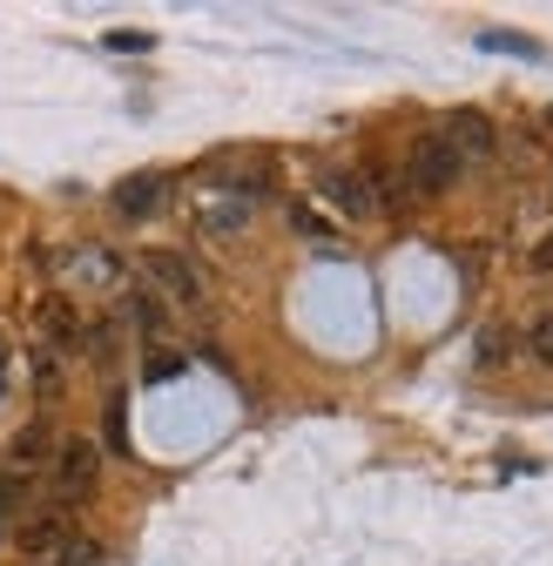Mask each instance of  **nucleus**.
Returning a JSON list of instances; mask_svg holds the SVG:
<instances>
[{"label":"nucleus","mask_w":553,"mask_h":566,"mask_svg":"<svg viewBox=\"0 0 553 566\" xmlns=\"http://www.w3.org/2000/svg\"><path fill=\"white\" fill-rule=\"evenodd\" d=\"M135 276H143V291L163 304V311H202L210 304V291H202V270L176 250H143V263H135Z\"/></svg>","instance_id":"obj_1"},{"label":"nucleus","mask_w":553,"mask_h":566,"mask_svg":"<svg viewBox=\"0 0 553 566\" xmlns=\"http://www.w3.org/2000/svg\"><path fill=\"white\" fill-rule=\"evenodd\" d=\"M48 459H54V492H61V513H67V506H82L88 492H95V479H102V446H95L88 432H67Z\"/></svg>","instance_id":"obj_2"},{"label":"nucleus","mask_w":553,"mask_h":566,"mask_svg":"<svg viewBox=\"0 0 553 566\" xmlns=\"http://www.w3.org/2000/svg\"><path fill=\"white\" fill-rule=\"evenodd\" d=\"M459 176H466V163L446 149L439 135H419V142H411V156H405V189H419V196H446Z\"/></svg>","instance_id":"obj_3"},{"label":"nucleus","mask_w":553,"mask_h":566,"mask_svg":"<svg viewBox=\"0 0 553 566\" xmlns=\"http://www.w3.org/2000/svg\"><path fill=\"white\" fill-rule=\"evenodd\" d=\"M108 202H115V217H122V223H149L156 209L169 202V182H163V176H128V182H115Z\"/></svg>","instance_id":"obj_4"},{"label":"nucleus","mask_w":553,"mask_h":566,"mask_svg":"<svg viewBox=\"0 0 553 566\" xmlns=\"http://www.w3.org/2000/svg\"><path fill=\"white\" fill-rule=\"evenodd\" d=\"M439 142H446L459 163H479V156H493V122H487V115H452V122L439 128Z\"/></svg>","instance_id":"obj_5"},{"label":"nucleus","mask_w":553,"mask_h":566,"mask_svg":"<svg viewBox=\"0 0 553 566\" xmlns=\"http://www.w3.org/2000/svg\"><path fill=\"white\" fill-rule=\"evenodd\" d=\"M324 196L344 209V217H378V209H385V196H378V176H352V169H344V176H331V182H324Z\"/></svg>","instance_id":"obj_6"},{"label":"nucleus","mask_w":553,"mask_h":566,"mask_svg":"<svg viewBox=\"0 0 553 566\" xmlns=\"http://www.w3.org/2000/svg\"><path fill=\"white\" fill-rule=\"evenodd\" d=\"M67 539H75V533H67V513H61V506H54V513H34V520L21 526V553H28V559H54Z\"/></svg>","instance_id":"obj_7"},{"label":"nucleus","mask_w":553,"mask_h":566,"mask_svg":"<svg viewBox=\"0 0 553 566\" xmlns=\"http://www.w3.org/2000/svg\"><path fill=\"white\" fill-rule=\"evenodd\" d=\"M67 283H75V291H115L122 263L108 250H75V256H67Z\"/></svg>","instance_id":"obj_8"},{"label":"nucleus","mask_w":553,"mask_h":566,"mask_svg":"<svg viewBox=\"0 0 553 566\" xmlns=\"http://www.w3.org/2000/svg\"><path fill=\"white\" fill-rule=\"evenodd\" d=\"M128 331L143 337V344H163V331H169V311H163V304L143 291V283L128 291Z\"/></svg>","instance_id":"obj_9"},{"label":"nucleus","mask_w":553,"mask_h":566,"mask_svg":"<svg viewBox=\"0 0 553 566\" xmlns=\"http://www.w3.org/2000/svg\"><path fill=\"white\" fill-rule=\"evenodd\" d=\"M243 223H250V202H210V209L196 217V230H202V237H237Z\"/></svg>","instance_id":"obj_10"},{"label":"nucleus","mask_w":553,"mask_h":566,"mask_svg":"<svg viewBox=\"0 0 553 566\" xmlns=\"http://www.w3.org/2000/svg\"><path fill=\"white\" fill-rule=\"evenodd\" d=\"M75 344L88 350L95 365H108V358H115V324H108V317H102V324H82V337H75Z\"/></svg>","instance_id":"obj_11"},{"label":"nucleus","mask_w":553,"mask_h":566,"mask_svg":"<svg viewBox=\"0 0 553 566\" xmlns=\"http://www.w3.org/2000/svg\"><path fill=\"white\" fill-rule=\"evenodd\" d=\"M526 358H533V365H553V311H540V317L526 324Z\"/></svg>","instance_id":"obj_12"},{"label":"nucleus","mask_w":553,"mask_h":566,"mask_svg":"<svg viewBox=\"0 0 553 566\" xmlns=\"http://www.w3.org/2000/svg\"><path fill=\"white\" fill-rule=\"evenodd\" d=\"M95 559H102V546H95V539H82V533L54 553V566H95Z\"/></svg>","instance_id":"obj_13"},{"label":"nucleus","mask_w":553,"mask_h":566,"mask_svg":"<svg viewBox=\"0 0 553 566\" xmlns=\"http://www.w3.org/2000/svg\"><path fill=\"white\" fill-rule=\"evenodd\" d=\"M533 270H553V230H546V237L533 243Z\"/></svg>","instance_id":"obj_14"},{"label":"nucleus","mask_w":553,"mask_h":566,"mask_svg":"<svg viewBox=\"0 0 553 566\" xmlns=\"http://www.w3.org/2000/svg\"><path fill=\"white\" fill-rule=\"evenodd\" d=\"M0 391H8V344H0Z\"/></svg>","instance_id":"obj_15"}]
</instances>
